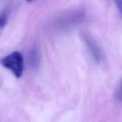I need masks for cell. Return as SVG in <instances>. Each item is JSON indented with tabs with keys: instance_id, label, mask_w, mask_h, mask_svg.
<instances>
[{
	"instance_id": "1",
	"label": "cell",
	"mask_w": 122,
	"mask_h": 122,
	"mask_svg": "<svg viewBox=\"0 0 122 122\" xmlns=\"http://www.w3.org/2000/svg\"><path fill=\"white\" fill-rule=\"evenodd\" d=\"M85 19L86 13L82 10L69 11L56 18L52 27L57 32H65L82 23Z\"/></svg>"
},
{
	"instance_id": "2",
	"label": "cell",
	"mask_w": 122,
	"mask_h": 122,
	"mask_svg": "<svg viewBox=\"0 0 122 122\" xmlns=\"http://www.w3.org/2000/svg\"><path fill=\"white\" fill-rule=\"evenodd\" d=\"M0 64L9 70L17 78L21 77L24 70V60L19 51H14L0 59Z\"/></svg>"
},
{
	"instance_id": "3",
	"label": "cell",
	"mask_w": 122,
	"mask_h": 122,
	"mask_svg": "<svg viewBox=\"0 0 122 122\" xmlns=\"http://www.w3.org/2000/svg\"><path fill=\"white\" fill-rule=\"evenodd\" d=\"M81 37L93 60L96 63H100L102 59V51L94 37L89 33L85 31L81 33Z\"/></svg>"
},
{
	"instance_id": "4",
	"label": "cell",
	"mask_w": 122,
	"mask_h": 122,
	"mask_svg": "<svg viewBox=\"0 0 122 122\" xmlns=\"http://www.w3.org/2000/svg\"><path fill=\"white\" fill-rule=\"evenodd\" d=\"M29 64L30 67L35 70L39 67L41 61V54L39 49L36 46H33L30 51L29 54Z\"/></svg>"
},
{
	"instance_id": "5",
	"label": "cell",
	"mask_w": 122,
	"mask_h": 122,
	"mask_svg": "<svg viewBox=\"0 0 122 122\" xmlns=\"http://www.w3.org/2000/svg\"><path fill=\"white\" fill-rule=\"evenodd\" d=\"M9 12L8 10H4L0 14V33L4 28L8 21Z\"/></svg>"
},
{
	"instance_id": "6",
	"label": "cell",
	"mask_w": 122,
	"mask_h": 122,
	"mask_svg": "<svg viewBox=\"0 0 122 122\" xmlns=\"http://www.w3.org/2000/svg\"><path fill=\"white\" fill-rule=\"evenodd\" d=\"M116 4L120 15L122 17V1H116Z\"/></svg>"
},
{
	"instance_id": "7",
	"label": "cell",
	"mask_w": 122,
	"mask_h": 122,
	"mask_svg": "<svg viewBox=\"0 0 122 122\" xmlns=\"http://www.w3.org/2000/svg\"><path fill=\"white\" fill-rule=\"evenodd\" d=\"M117 97L118 98L120 99V100H122V81L120 83V85L119 86V89H118V91H117Z\"/></svg>"
}]
</instances>
